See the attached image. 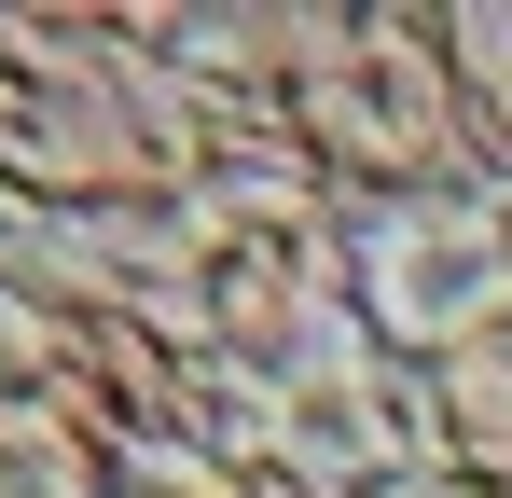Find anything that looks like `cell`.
<instances>
[{"label": "cell", "mask_w": 512, "mask_h": 498, "mask_svg": "<svg viewBox=\"0 0 512 498\" xmlns=\"http://www.w3.org/2000/svg\"><path fill=\"white\" fill-rule=\"evenodd\" d=\"M291 14V153L346 222L485 194V111L443 0H277Z\"/></svg>", "instance_id": "1"}, {"label": "cell", "mask_w": 512, "mask_h": 498, "mask_svg": "<svg viewBox=\"0 0 512 498\" xmlns=\"http://www.w3.org/2000/svg\"><path fill=\"white\" fill-rule=\"evenodd\" d=\"M180 208L167 83L125 56L111 0H0V236Z\"/></svg>", "instance_id": "2"}, {"label": "cell", "mask_w": 512, "mask_h": 498, "mask_svg": "<svg viewBox=\"0 0 512 498\" xmlns=\"http://www.w3.org/2000/svg\"><path fill=\"white\" fill-rule=\"evenodd\" d=\"M346 277H360V332H374L388 360H443L471 319L512 305V236H499L485 194H429V208L360 222Z\"/></svg>", "instance_id": "3"}, {"label": "cell", "mask_w": 512, "mask_h": 498, "mask_svg": "<svg viewBox=\"0 0 512 498\" xmlns=\"http://www.w3.org/2000/svg\"><path fill=\"white\" fill-rule=\"evenodd\" d=\"M277 443L291 471L319 485H388V471H429V402H416V360H388L374 332H333L291 388H277Z\"/></svg>", "instance_id": "4"}, {"label": "cell", "mask_w": 512, "mask_h": 498, "mask_svg": "<svg viewBox=\"0 0 512 498\" xmlns=\"http://www.w3.org/2000/svg\"><path fill=\"white\" fill-rule=\"evenodd\" d=\"M416 402H429V471H471L512 498V305L471 319L443 360H416Z\"/></svg>", "instance_id": "5"}, {"label": "cell", "mask_w": 512, "mask_h": 498, "mask_svg": "<svg viewBox=\"0 0 512 498\" xmlns=\"http://www.w3.org/2000/svg\"><path fill=\"white\" fill-rule=\"evenodd\" d=\"M0 498H111V443L84 415H0Z\"/></svg>", "instance_id": "6"}, {"label": "cell", "mask_w": 512, "mask_h": 498, "mask_svg": "<svg viewBox=\"0 0 512 498\" xmlns=\"http://www.w3.org/2000/svg\"><path fill=\"white\" fill-rule=\"evenodd\" d=\"M360 498H499V485H471V471H388V485H360Z\"/></svg>", "instance_id": "7"}, {"label": "cell", "mask_w": 512, "mask_h": 498, "mask_svg": "<svg viewBox=\"0 0 512 498\" xmlns=\"http://www.w3.org/2000/svg\"><path fill=\"white\" fill-rule=\"evenodd\" d=\"M485 208H499V236H512V180H485Z\"/></svg>", "instance_id": "8"}]
</instances>
